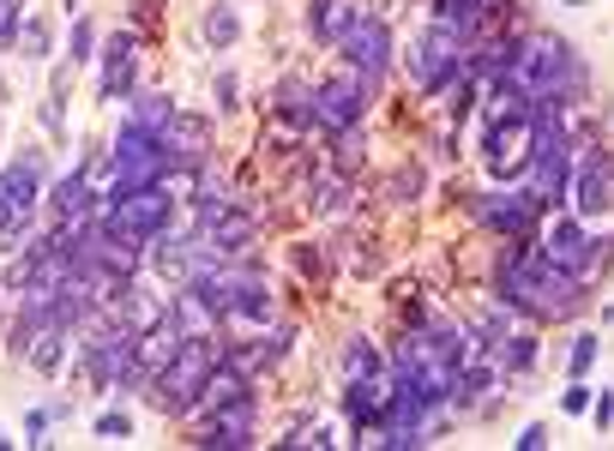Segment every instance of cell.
I'll return each instance as SVG.
<instances>
[{"label": "cell", "instance_id": "obj_22", "mask_svg": "<svg viewBox=\"0 0 614 451\" xmlns=\"http://www.w3.org/2000/svg\"><path fill=\"white\" fill-rule=\"evenodd\" d=\"M19 7H24V0H0V43H19V31H24V24H19Z\"/></svg>", "mask_w": 614, "mask_h": 451}, {"label": "cell", "instance_id": "obj_27", "mask_svg": "<svg viewBox=\"0 0 614 451\" xmlns=\"http://www.w3.org/2000/svg\"><path fill=\"white\" fill-rule=\"evenodd\" d=\"M542 446H548V428H542V421H530V428L518 433V451H542Z\"/></svg>", "mask_w": 614, "mask_h": 451}, {"label": "cell", "instance_id": "obj_26", "mask_svg": "<svg viewBox=\"0 0 614 451\" xmlns=\"http://www.w3.org/2000/svg\"><path fill=\"white\" fill-rule=\"evenodd\" d=\"M584 404H591V392H584V380H572V392L560 397V409H567V416H584Z\"/></svg>", "mask_w": 614, "mask_h": 451}, {"label": "cell", "instance_id": "obj_15", "mask_svg": "<svg viewBox=\"0 0 614 451\" xmlns=\"http://www.w3.org/2000/svg\"><path fill=\"white\" fill-rule=\"evenodd\" d=\"M248 217H241V211H229V217H217V229H211V241H217V248H223V253H235L241 248V241H248Z\"/></svg>", "mask_w": 614, "mask_h": 451}, {"label": "cell", "instance_id": "obj_20", "mask_svg": "<svg viewBox=\"0 0 614 451\" xmlns=\"http://www.w3.org/2000/svg\"><path fill=\"white\" fill-rule=\"evenodd\" d=\"M343 373H350V380H368V373H374V350H368V343H350V350H343Z\"/></svg>", "mask_w": 614, "mask_h": 451}, {"label": "cell", "instance_id": "obj_11", "mask_svg": "<svg viewBox=\"0 0 614 451\" xmlns=\"http://www.w3.org/2000/svg\"><path fill=\"white\" fill-rule=\"evenodd\" d=\"M121 90H133V36H114L109 43V67H102V102L121 97Z\"/></svg>", "mask_w": 614, "mask_h": 451}, {"label": "cell", "instance_id": "obj_4", "mask_svg": "<svg viewBox=\"0 0 614 451\" xmlns=\"http://www.w3.org/2000/svg\"><path fill=\"white\" fill-rule=\"evenodd\" d=\"M199 404L211 409V416H223V428H241V416L253 409V397H248V380H241L235 367H217V373H205Z\"/></svg>", "mask_w": 614, "mask_h": 451}, {"label": "cell", "instance_id": "obj_3", "mask_svg": "<svg viewBox=\"0 0 614 451\" xmlns=\"http://www.w3.org/2000/svg\"><path fill=\"white\" fill-rule=\"evenodd\" d=\"M163 223H169V193H163V180L114 193L109 229H121V235H133V241H151V235H163Z\"/></svg>", "mask_w": 614, "mask_h": 451}, {"label": "cell", "instance_id": "obj_5", "mask_svg": "<svg viewBox=\"0 0 614 451\" xmlns=\"http://www.w3.org/2000/svg\"><path fill=\"white\" fill-rule=\"evenodd\" d=\"M452 73H458V55H452V31H440V24H434V31L416 43V79L428 85V90H440L446 79H452Z\"/></svg>", "mask_w": 614, "mask_h": 451}, {"label": "cell", "instance_id": "obj_10", "mask_svg": "<svg viewBox=\"0 0 614 451\" xmlns=\"http://www.w3.org/2000/svg\"><path fill=\"white\" fill-rule=\"evenodd\" d=\"M572 205H579V211L584 217H603L608 211V163L603 157H591V163H584V169H579V180H572Z\"/></svg>", "mask_w": 614, "mask_h": 451}, {"label": "cell", "instance_id": "obj_9", "mask_svg": "<svg viewBox=\"0 0 614 451\" xmlns=\"http://www.w3.org/2000/svg\"><path fill=\"white\" fill-rule=\"evenodd\" d=\"M205 145H211V127H205V114H175V121L163 127V151H169V157H182V163H194Z\"/></svg>", "mask_w": 614, "mask_h": 451}, {"label": "cell", "instance_id": "obj_30", "mask_svg": "<svg viewBox=\"0 0 614 451\" xmlns=\"http://www.w3.org/2000/svg\"><path fill=\"white\" fill-rule=\"evenodd\" d=\"M7 229H19V217H12V205L0 199V235H7Z\"/></svg>", "mask_w": 614, "mask_h": 451}, {"label": "cell", "instance_id": "obj_17", "mask_svg": "<svg viewBox=\"0 0 614 451\" xmlns=\"http://www.w3.org/2000/svg\"><path fill=\"white\" fill-rule=\"evenodd\" d=\"M169 121H175L169 97H139V127H145V133H151V127H157V133H163V127H169Z\"/></svg>", "mask_w": 614, "mask_h": 451}, {"label": "cell", "instance_id": "obj_12", "mask_svg": "<svg viewBox=\"0 0 614 451\" xmlns=\"http://www.w3.org/2000/svg\"><path fill=\"white\" fill-rule=\"evenodd\" d=\"M560 73H572L567 43H560V36H542V43H536V55H530V79H536V85H555Z\"/></svg>", "mask_w": 614, "mask_h": 451}, {"label": "cell", "instance_id": "obj_13", "mask_svg": "<svg viewBox=\"0 0 614 451\" xmlns=\"http://www.w3.org/2000/svg\"><path fill=\"white\" fill-rule=\"evenodd\" d=\"M235 36H241V12L235 7H211V12H205V43H211V48H229Z\"/></svg>", "mask_w": 614, "mask_h": 451}, {"label": "cell", "instance_id": "obj_7", "mask_svg": "<svg viewBox=\"0 0 614 451\" xmlns=\"http://www.w3.org/2000/svg\"><path fill=\"white\" fill-rule=\"evenodd\" d=\"M343 48H350V55H355V67H362L368 79H374V73L386 67V55H392V43H386V24H380V19H355V31L343 36Z\"/></svg>", "mask_w": 614, "mask_h": 451}, {"label": "cell", "instance_id": "obj_19", "mask_svg": "<svg viewBox=\"0 0 614 451\" xmlns=\"http://www.w3.org/2000/svg\"><path fill=\"white\" fill-rule=\"evenodd\" d=\"M338 169H343V175H355V169H362V139H355L350 127L338 133Z\"/></svg>", "mask_w": 614, "mask_h": 451}, {"label": "cell", "instance_id": "obj_2", "mask_svg": "<svg viewBox=\"0 0 614 451\" xmlns=\"http://www.w3.org/2000/svg\"><path fill=\"white\" fill-rule=\"evenodd\" d=\"M205 373H211V361H205V343L199 338H182V350L157 367V409H169V416H182L187 404L205 392Z\"/></svg>", "mask_w": 614, "mask_h": 451}, {"label": "cell", "instance_id": "obj_18", "mask_svg": "<svg viewBox=\"0 0 614 451\" xmlns=\"http://www.w3.org/2000/svg\"><path fill=\"white\" fill-rule=\"evenodd\" d=\"M67 48H73V55H67L73 67H79V61H91V48H97V24H91V19H79V24H73V43H67Z\"/></svg>", "mask_w": 614, "mask_h": 451}, {"label": "cell", "instance_id": "obj_25", "mask_svg": "<svg viewBox=\"0 0 614 451\" xmlns=\"http://www.w3.org/2000/svg\"><path fill=\"white\" fill-rule=\"evenodd\" d=\"M506 361H512V373H524V367H530V361H536V343H530V338H512Z\"/></svg>", "mask_w": 614, "mask_h": 451}, {"label": "cell", "instance_id": "obj_16", "mask_svg": "<svg viewBox=\"0 0 614 451\" xmlns=\"http://www.w3.org/2000/svg\"><path fill=\"white\" fill-rule=\"evenodd\" d=\"M277 114H284V121H314V102H307V90L284 85V90H277Z\"/></svg>", "mask_w": 614, "mask_h": 451}, {"label": "cell", "instance_id": "obj_29", "mask_svg": "<svg viewBox=\"0 0 614 451\" xmlns=\"http://www.w3.org/2000/svg\"><path fill=\"white\" fill-rule=\"evenodd\" d=\"M596 421H603V428L614 421V392H603V397H596Z\"/></svg>", "mask_w": 614, "mask_h": 451}, {"label": "cell", "instance_id": "obj_21", "mask_svg": "<svg viewBox=\"0 0 614 451\" xmlns=\"http://www.w3.org/2000/svg\"><path fill=\"white\" fill-rule=\"evenodd\" d=\"M596 367V338H579V343H572V361H567V373H572V380H584V373H591Z\"/></svg>", "mask_w": 614, "mask_h": 451}, {"label": "cell", "instance_id": "obj_8", "mask_svg": "<svg viewBox=\"0 0 614 451\" xmlns=\"http://www.w3.org/2000/svg\"><path fill=\"white\" fill-rule=\"evenodd\" d=\"M591 248H596V241H591ZM591 248H584V223H560L555 235H548L542 260L555 271H584V265H591Z\"/></svg>", "mask_w": 614, "mask_h": 451}, {"label": "cell", "instance_id": "obj_6", "mask_svg": "<svg viewBox=\"0 0 614 451\" xmlns=\"http://www.w3.org/2000/svg\"><path fill=\"white\" fill-rule=\"evenodd\" d=\"M314 121H326L331 133H343V127H355V114H362V85H350V79H331V85H319L314 90Z\"/></svg>", "mask_w": 614, "mask_h": 451}, {"label": "cell", "instance_id": "obj_23", "mask_svg": "<svg viewBox=\"0 0 614 451\" xmlns=\"http://www.w3.org/2000/svg\"><path fill=\"white\" fill-rule=\"evenodd\" d=\"M19 48H24V55H48V24H24V31H19Z\"/></svg>", "mask_w": 614, "mask_h": 451}, {"label": "cell", "instance_id": "obj_14", "mask_svg": "<svg viewBox=\"0 0 614 451\" xmlns=\"http://www.w3.org/2000/svg\"><path fill=\"white\" fill-rule=\"evenodd\" d=\"M343 12H350L343 0H319V7H314V31L326 36V43H343V36L355 31V24H343Z\"/></svg>", "mask_w": 614, "mask_h": 451}, {"label": "cell", "instance_id": "obj_1", "mask_svg": "<svg viewBox=\"0 0 614 451\" xmlns=\"http://www.w3.org/2000/svg\"><path fill=\"white\" fill-rule=\"evenodd\" d=\"M501 102L506 109H494L489 114V133H482V157H489V175L494 180H512V175H524V163H530V151H536V114L530 109H512L518 102V90L501 85Z\"/></svg>", "mask_w": 614, "mask_h": 451}, {"label": "cell", "instance_id": "obj_24", "mask_svg": "<svg viewBox=\"0 0 614 451\" xmlns=\"http://www.w3.org/2000/svg\"><path fill=\"white\" fill-rule=\"evenodd\" d=\"M97 433H102V440H127V433H133V421H127L121 409H109V416H97Z\"/></svg>", "mask_w": 614, "mask_h": 451}, {"label": "cell", "instance_id": "obj_28", "mask_svg": "<svg viewBox=\"0 0 614 451\" xmlns=\"http://www.w3.org/2000/svg\"><path fill=\"white\" fill-rule=\"evenodd\" d=\"M235 97H241L235 73H217V102H229V109H235Z\"/></svg>", "mask_w": 614, "mask_h": 451}]
</instances>
